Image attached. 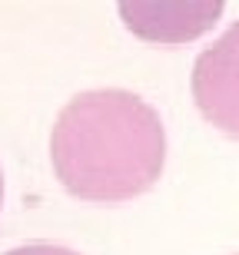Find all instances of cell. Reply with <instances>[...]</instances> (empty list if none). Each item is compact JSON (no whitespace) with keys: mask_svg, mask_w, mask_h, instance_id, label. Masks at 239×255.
<instances>
[{"mask_svg":"<svg viewBox=\"0 0 239 255\" xmlns=\"http://www.w3.org/2000/svg\"><path fill=\"white\" fill-rule=\"evenodd\" d=\"M50 162L80 202L120 206L156 186L166 166V126L130 90H83L57 113Z\"/></svg>","mask_w":239,"mask_h":255,"instance_id":"1","label":"cell"},{"mask_svg":"<svg viewBox=\"0 0 239 255\" xmlns=\"http://www.w3.org/2000/svg\"><path fill=\"white\" fill-rule=\"evenodd\" d=\"M190 93L213 129L239 139V20L196 57Z\"/></svg>","mask_w":239,"mask_h":255,"instance_id":"2","label":"cell"},{"mask_svg":"<svg viewBox=\"0 0 239 255\" xmlns=\"http://www.w3.org/2000/svg\"><path fill=\"white\" fill-rule=\"evenodd\" d=\"M120 17H123V27L136 37L150 40V43H186V40H196L200 33L216 23L223 17V3H206V0H190V3H120Z\"/></svg>","mask_w":239,"mask_h":255,"instance_id":"3","label":"cell"},{"mask_svg":"<svg viewBox=\"0 0 239 255\" xmlns=\"http://www.w3.org/2000/svg\"><path fill=\"white\" fill-rule=\"evenodd\" d=\"M7 255H80L67 246H53V242H30V246H17Z\"/></svg>","mask_w":239,"mask_h":255,"instance_id":"4","label":"cell"},{"mask_svg":"<svg viewBox=\"0 0 239 255\" xmlns=\"http://www.w3.org/2000/svg\"><path fill=\"white\" fill-rule=\"evenodd\" d=\"M0 209H3V169H0Z\"/></svg>","mask_w":239,"mask_h":255,"instance_id":"5","label":"cell"}]
</instances>
